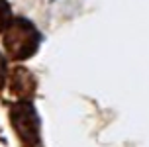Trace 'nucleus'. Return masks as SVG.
Wrapping results in <instances>:
<instances>
[{
	"label": "nucleus",
	"mask_w": 149,
	"mask_h": 147,
	"mask_svg": "<svg viewBox=\"0 0 149 147\" xmlns=\"http://www.w3.org/2000/svg\"><path fill=\"white\" fill-rule=\"evenodd\" d=\"M37 41H39L37 31L24 20H16L4 37V45L14 59H24L31 55L33 49L37 47Z\"/></svg>",
	"instance_id": "obj_1"
},
{
	"label": "nucleus",
	"mask_w": 149,
	"mask_h": 147,
	"mask_svg": "<svg viewBox=\"0 0 149 147\" xmlns=\"http://www.w3.org/2000/svg\"><path fill=\"white\" fill-rule=\"evenodd\" d=\"M12 122H14L18 133L22 135V139L26 143H33L37 145L39 141V132H37V118L36 112L31 110L28 104H22V106H16L14 112H12Z\"/></svg>",
	"instance_id": "obj_2"
},
{
	"label": "nucleus",
	"mask_w": 149,
	"mask_h": 147,
	"mask_svg": "<svg viewBox=\"0 0 149 147\" xmlns=\"http://www.w3.org/2000/svg\"><path fill=\"white\" fill-rule=\"evenodd\" d=\"M8 16H10V8H8L6 2H2V0H0V29L4 28V24H6Z\"/></svg>",
	"instance_id": "obj_3"
},
{
	"label": "nucleus",
	"mask_w": 149,
	"mask_h": 147,
	"mask_svg": "<svg viewBox=\"0 0 149 147\" xmlns=\"http://www.w3.org/2000/svg\"><path fill=\"white\" fill-rule=\"evenodd\" d=\"M2 81H4V59L0 55V84H2Z\"/></svg>",
	"instance_id": "obj_4"
}]
</instances>
